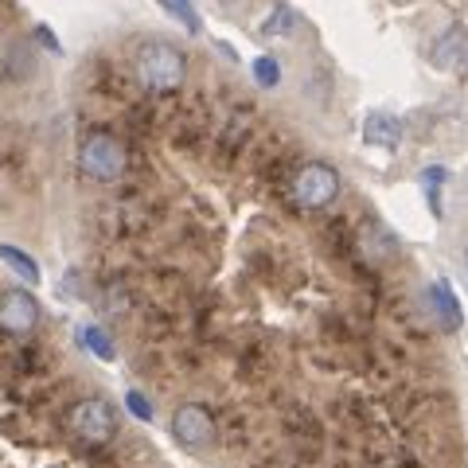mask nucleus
I'll use <instances>...</instances> for the list:
<instances>
[{
  "instance_id": "nucleus-1",
  "label": "nucleus",
  "mask_w": 468,
  "mask_h": 468,
  "mask_svg": "<svg viewBox=\"0 0 468 468\" xmlns=\"http://www.w3.org/2000/svg\"><path fill=\"white\" fill-rule=\"evenodd\" d=\"M133 75L149 94H176L187 82V55L172 39H144L133 55Z\"/></svg>"
},
{
  "instance_id": "nucleus-2",
  "label": "nucleus",
  "mask_w": 468,
  "mask_h": 468,
  "mask_svg": "<svg viewBox=\"0 0 468 468\" xmlns=\"http://www.w3.org/2000/svg\"><path fill=\"white\" fill-rule=\"evenodd\" d=\"M79 168L90 176L94 184H117L129 168V153L113 133L94 129V133H86L79 141Z\"/></svg>"
},
{
  "instance_id": "nucleus-3",
  "label": "nucleus",
  "mask_w": 468,
  "mask_h": 468,
  "mask_svg": "<svg viewBox=\"0 0 468 468\" xmlns=\"http://www.w3.org/2000/svg\"><path fill=\"white\" fill-rule=\"evenodd\" d=\"M340 187H344V180L332 165H324V160H309V165H301L297 176H292L289 196L301 211H324L340 199Z\"/></svg>"
},
{
  "instance_id": "nucleus-4",
  "label": "nucleus",
  "mask_w": 468,
  "mask_h": 468,
  "mask_svg": "<svg viewBox=\"0 0 468 468\" xmlns=\"http://www.w3.org/2000/svg\"><path fill=\"white\" fill-rule=\"evenodd\" d=\"M70 430L75 437H82L86 445H106L110 437L117 433V418H113V406L106 399H82L70 410Z\"/></svg>"
},
{
  "instance_id": "nucleus-5",
  "label": "nucleus",
  "mask_w": 468,
  "mask_h": 468,
  "mask_svg": "<svg viewBox=\"0 0 468 468\" xmlns=\"http://www.w3.org/2000/svg\"><path fill=\"white\" fill-rule=\"evenodd\" d=\"M39 324V301L27 289H5L0 292V332L27 335Z\"/></svg>"
},
{
  "instance_id": "nucleus-6",
  "label": "nucleus",
  "mask_w": 468,
  "mask_h": 468,
  "mask_svg": "<svg viewBox=\"0 0 468 468\" xmlns=\"http://www.w3.org/2000/svg\"><path fill=\"white\" fill-rule=\"evenodd\" d=\"M172 437H176L180 445H187V449L211 445V437H215V418H211V410L199 406V402L180 406V410L172 414Z\"/></svg>"
},
{
  "instance_id": "nucleus-7",
  "label": "nucleus",
  "mask_w": 468,
  "mask_h": 468,
  "mask_svg": "<svg viewBox=\"0 0 468 468\" xmlns=\"http://www.w3.org/2000/svg\"><path fill=\"white\" fill-rule=\"evenodd\" d=\"M464 51H468V32L461 24H452V27H445V32L437 36V43L430 48V58H433V67L452 70V67L464 63Z\"/></svg>"
},
{
  "instance_id": "nucleus-8",
  "label": "nucleus",
  "mask_w": 468,
  "mask_h": 468,
  "mask_svg": "<svg viewBox=\"0 0 468 468\" xmlns=\"http://www.w3.org/2000/svg\"><path fill=\"white\" fill-rule=\"evenodd\" d=\"M426 301H430V313H433V320L441 324L445 332H457L461 328V301L452 297V285L449 282H437L430 285V292H426Z\"/></svg>"
},
{
  "instance_id": "nucleus-9",
  "label": "nucleus",
  "mask_w": 468,
  "mask_h": 468,
  "mask_svg": "<svg viewBox=\"0 0 468 468\" xmlns=\"http://www.w3.org/2000/svg\"><path fill=\"white\" fill-rule=\"evenodd\" d=\"M363 141L378 144V149H399V141H402V122H399L394 113L375 110V113H367V122H363Z\"/></svg>"
},
{
  "instance_id": "nucleus-10",
  "label": "nucleus",
  "mask_w": 468,
  "mask_h": 468,
  "mask_svg": "<svg viewBox=\"0 0 468 468\" xmlns=\"http://www.w3.org/2000/svg\"><path fill=\"white\" fill-rule=\"evenodd\" d=\"M5 70L8 79H32L39 70V58H36V48L32 39H12L8 51H5Z\"/></svg>"
},
{
  "instance_id": "nucleus-11",
  "label": "nucleus",
  "mask_w": 468,
  "mask_h": 468,
  "mask_svg": "<svg viewBox=\"0 0 468 468\" xmlns=\"http://www.w3.org/2000/svg\"><path fill=\"white\" fill-rule=\"evenodd\" d=\"M156 8L165 12L172 24H180V32H187V36H203V20H199V12H196L192 0H156Z\"/></svg>"
},
{
  "instance_id": "nucleus-12",
  "label": "nucleus",
  "mask_w": 468,
  "mask_h": 468,
  "mask_svg": "<svg viewBox=\"0 0 468 468\" xmlns=\"http://www.w3.org/2000/svg\"><path fill=\"white\" fill-rule=\"evenodd\" d=\"M0 261L20 277L24 285H39V266H36V258L32 254H24L20 246H12V242H0Z\"/></svg>"
},
{
  "instance_id": "nucleus-13",
  "label": "nucleus",
  "mask_w": 468,
  "mask_h": 468,
  "mask_svg": "<svg viewBox=\"0 0 468 468\" xmlns=\"http://www.w3.org/2000/svg\"><path fill=\"white\" fill-rule=\"evenodd\" d=\"M292 32H297V12H292L285 0H282V5H273L266 24H261V39H285Z\"/></svg>"
},
{
  "instance_id": "nucleus-14",
  "label": "nucleus",
  "mask_w": 468,
  "mask_h": 468,
  "mask_svg": "<svg viewBox=\"0 0 468 468\" xmlns=\"http://www.w3.org/2000/svg\"><path fill=\"white\" fill-rule=\"evenodd\" d=\"M445 180H449V172H445L441 165L421 168V176H418V184H421V192H426L433 215H441V187H445Z\"/></svg>"
},
{
  "instance_id": "nucleus-15",
  "label": "nucleus",
  "mask_w": 468,
  "mask_h": 468,
  "mask_svg": "<svg viewBox=\"0 0 468 468\" xmlns=\"http://www.w3.org/2000/svg\"><path fill=\"white\" fill-rule=\"evenodd\" d=\"M79 344H82L86 351H94V356H98L101 363H113V359H117V347L110 344V335L101 332V328H94V324L79 328Z\"/></svg>"
},
{
  "instance_id": "nucleus-16",
  "label": "nucleus",
  "mask_w": 468,
  "mask_h": 468,
  "mask_svg": "<svg viewBox=\"0 0 468 468\" xmlns=\"http://www.w3.org/2000/svg\"><path fill=\"white\" fill-rule=\"evenodd\" d=\"M250 75H254V82L261 86V90H273V86H282V58L258 55L250 63Z\"/></svg>"
},
{
  "instance_id": "nucleus-17",
  "label": "nucleus",
  "mask_w": 468,
  "mask_h": 468,
  "mask_svg": "<svg viewBox=\"0 0 468 468\" xmlns=\"http://www.w3.org/2000/svg\"><path fill=\"white\" fill-rule=\"evenodd\" d=\"M125 402H129V410H133V418L153 421V406H149V399H144L141 390H129V394H125Z\"/></svg>"
},
{
  "instance_id": "nucleus-18",
  "label": "nucleus",
  "mask_w": 468,
  "mask_h": 468,
  "mask_svg": "<svg viewBox=\"0 0 468 468\" xmlns=\"http://www.w3.org/2000/svg\"><path fill=\"white\" fill-rule=\"evenodd\" d=\"M32 36H36V39H39V43H43V48H48V51H55V55L63 51V43L55 39V32H51L48 24H36V32H32Z\"/></svg>"
},
{
  "instance_id": "nucleus-19",
  "label": "nucleus",
  "mask_w": 468,
  "mask_h": 468,
  "mask_svg": "<svg viewBox=\"0 0 468 468\" xmlns=\"http://www.w3.org/2000/svg\"><path fill=\"white\" fill-rule=\"evenodd\" d=\"M215 5H223L227 12H234V8H242V5H246V0H215Z\"/></svg>"
},
{
  "instance_id": "nucleus-20",
  "label": "nucleus",
  "mask_w": 468,
  "mask_h": 468,
  "mask_svg": "<svg viewBox=\"0 0 468 468\" xmlns=\"http://www.w3.org/2000/svg\"><path fill=\"white\" fill-rule=\"evenodd\" d=\"M464 261H468V250H464Z\"/></svg>"
}]
</instances>
